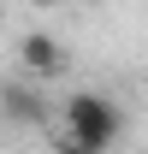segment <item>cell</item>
<instances>
[{
	"label": "cell",
	"instance_id": "6da1fadb",
	"mask_svg": "<svg viewBox=\"0 0 148 154\" xmlns=\"http://www.w3.org/2000/svg\"><path fill=\"white\" fill-rule=\"evenodd\" d=\"M119 136H125V113H119V101L101 95V89H77V95L65 101V113H59L54 142H59L65 154H107Z\"/></svg>",
	"mask_w": 148,
	"mask_h": 154
},
{
	"label": "cell",
	"instance_id": "7a4b0ae2",
	"mask_svg": "<svg viewBox=\"0 0 148 154\" xmlns=\"http://www.w3.org/2000/svg\"><path fill=\"white\" fill-rule=\"evenodd\" d=\"M0 113L6 125H48V101L30 77H12V83H0Z\"/></svg>",
	"mask_w": 148,
	"mask_h": 154
},
{
	"label": "cell",
	"instance_id": "3957f363",
	"mask_svg": "<svg viewBox=\"0 0 148 154\" xmlns=\"http://www.w3.org/2000/svg\"><path fill=\"white\" fill-rule=\"evenodd\" d=\"M18 59L30 65V77H54L59 65H65V48H59L48 30H30V36L18 42Z\"/></svg>",
	"mask_w": 148,
	"mask_h": 154
},
{
	"label": "cell",
	"instance_id": "277c9868",
	"mask_svg": "<svg viewBox=\"0 0 148 154\" xmlns=\"http://www.w3.org/2000/svg\"><path fill=\"white\" fill-rule=\"evenodd\" d=\"M30 6H59V0H30Z\"/></svg>",
	"mask_w": 148,
	"mask_h": 154
},
{
	"label": "cell",
	"instance_id": "5b68a950",
	"mask_svg": "<svg viewBox=\"0 0 148 154\" xmlns=\"http://www.w3.org/2000/svg\"><path fill=\"white\" fill-rule=\"evenodd\" d=\"M0 24H6V12H0Z\"/></svg>",
	"mask_w": 148,
	"mask_h": 154
}]
</instances>
